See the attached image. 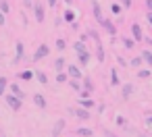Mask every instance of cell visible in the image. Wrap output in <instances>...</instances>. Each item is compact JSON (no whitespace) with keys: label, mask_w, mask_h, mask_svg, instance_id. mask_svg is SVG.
Returning a JSON list of instances; mask_svg holds the SVG:
<instances>
[{"label":"cell","mask_w":152,"mask_h":137,"mask_svg":"<svg viewBox=\"0 0 152 137\" xmlns=\"http://www.w3.org/2000/svg\"><path fill=\"white\" fill-rule=\"evenodd\" d=\"M65 2H67V4H71V2H73V0H65Z\"/></svg>","instance_id":"obj_42"},{"label":"cell","mask_w":152,"mask_h":137,"mask_svg":"<svg viewBox=\"0 0 152 137\" xmlns=\"http://www.w3.org/2000/svg\"><path fill=\"white\" fill-rule=\"evenodd\" d=\"M0 25H4V15L0 13Z\"/></svg>","instance_id":"obj_36"},{"label":"cell","mask_w":152,"mask_h":137,"mask_svg":"<svg viewBox=\"0 0 152 137\" xmlns=\"http://www.w3.org/2000/svg\"><path fill=\"white\" fill-rule=\"evenodd\" d=\"M77 135H83V137H92V129H77Z\"/></svg>","instance_id":"obj_19"},{"label":"cell","mask_w":152,"mask_h":137,"mask_svg":"<svg viewBox=\"0 0 152 137\" xmlns=\"http://www.w3.org/2000/svg\"><path fill=\"white\" fill-rule=\"evenodd\" d=\"M100 25H102V27L108 31V36H117V27H115V23H113V21H108V19H102V21H100Z\"/></svg>","instance_id":"obj_1"},{"label":"cell","mask_w":152,"mask_h":137,"mask_svg":"<svg viewBox=\"0 0 152 137\" xmlns=\"http://www.w3.org/2000/svg\"><path fill=\"white\" fill-rule=\"evenodd\" d=\"M13 94H15V96H17V98H19V100H21V98H23V91H21V89H19V87H17V85H13Z\"/></svg>","instance_id":"obj_23"},{"label":"cell","mask_w":152,"mask_h":137,"mask_svg":"<svg viewBox=\"0 0 152 137\" xmlns=\"http://www.w3.org/2000/svg\"><path fill=\"white\" fill-rule=\"evenodd\" d=\"M0 13H9V2H7V0H0Z\"/></svg>","instance_id":"obj_16"},{"label":"cell","mask_w":152,"mask_h":137,"mask_svg":"<svg viewBox=\"0 0 152 137\" xmlns=\"http://www.w3.org/2000/svg\"><path fill=\"white\" fill-rule=\"evenodd\" d=\"M56 48L58 50H65V40H56Z\"/></svg>","instance_id":"obj_29"},{"label":"cell","mask_w":152,"mask_h":137,"mask_svg":"<svg viewBox=\"0 0 152 137\" xmlns=\"http://www.w3.org/2000/svg\"><path fill=\"white\" fill-rule=\"evenodd\" d=\"M79 56V62H81V67H86L88 62H90V52L86 50V52H81V54H77Z\"/></svg>","instance_id":"obj_8"},{"label":"cell","mask_w":152,"mask_h":137,"mask_svg":"<svg viewBox=\"0 0 152 137\" xmlns=\"http://www.w3.org/2000/svg\"><path fill=\"white\" fill-rule=\"evenodd\" d=\"M21 79H31V73H29V71H25V73H21Z\"/></svg>","instance_id":"obj_32"},{"label":"cell","mask_w":152,"mask_h":137,"mask_svg":"<svg viewBox=\"0 0 152 137\" xmlns=\"http://www.w3.org/2000/svg\"><path fill=\"white\" fill-rule=\"evenodd\" d=\"M121 4H123L125 9H129V7H131V0H121Z\"/></svg>","instance_id":"obj_33"},{"label":"cell","mask_w":152,"mask_h":137,"mask_svg":"<svg viewBox=\"0 0 152 137\" xmlns=\"http://www.w3.org/2000/svg\"><path fill=\"white\" fill-rule=\"evenodd\" d=\"M73 48L77 50V54H81V52H86V46H83V42H75V44H73Z\"/></svg>","instance_id":"obj_14"},{"label":"cell","mask_w":152,"mask_h":137,"mask_svg":"<svg viewBox=\"0 0 152 137\" xmlns=\"http://www.w3.org/2000/svg\"><path fill=\"white\" fill-rule=\"evenodd\" d=\"M7 102H9V106H11V108H15V110H19V108H21V100H19L17 96H7Z\"/></svg>","instance_id":"obj_5"},{"label":"cell","mask_w":152,"mask_h":137,"mask_svg":"<svg viewBox=\"0 0 152 137\" xmlns=\"http://www.w3.org/2000/svg\"><path fill=\"white\" fill-rule=\"evenodd\" d=\"M54 67H56V71H58V73H63V69H65V58H56Z\"/></svg>","instance_id":"obj_12"},{"label":"cell","mask_w":152,"mask_h":137,"mask_svg":"<svg viewBox=\"0 0 152 137\" xmlns=\"http://www.w3.org/2000/svg\"><path fill=\"white\" fill-rule=\"evenodd\" d=\"M83 89H86V91H92V89H94V87H92V81H90V79H86V83H83Z\"/></svg>","instance_id":"obj_26"},{"label":"cell","mask_w":152,"mask_h":137,"mask_svg":"<svg viewBox=\"0 0 152 137\" xmlns=\"http://www.w3.org/2000/svg\"><path fill=\"white\" fill-rule=\"evenodd\" d=\"M137 75H140V77H142V79H146V77H150V71H140V73H137Z\"/></svg>","instance_id":"obj_30"},{"label":"cell","mask_w":152,"mask_h":137,"mask_svg":"<svg viewBox=\"0 0 152 137\" xmlns=\"http://www.w3.org/2000/svg\"><path fill=\"white\" fill-rule=\"evenodd\" d=\"M146 42H148V44H150V46H152V38H148V40H146Z\"/></svg>","instance_id":"obj_40"},{"label":"cell","mask_w":152,"mask_h":137,"mask_svg":"<svg viewBox=\"0 0 152 137\" xmlns=\"http://www.w3.org/2000/svg\"><path fill=\"white\" fill-rule=\"evenodd\" d=\"M67 71H69V75H71L73 79H79V77H81V71H79L77 67H73V65H71V67H69Z\"/></svg>","instance_id":"obj_9"},{"label":"cell","mask_w":152,"mask_h":137,"mask_svg":"<svg viewBox=\"0 0 152 137\" xmlns=\"http://www.w3.org/2000/svg\"><path fill=\"white\" fill-rule=\"evenodd\" d=\"M38 79H40V83H48V77L44 73H38Z\"/></svg>","instance_id":"obj_28"},{"label":"cell","mask_w":152,"mask_h":137,"mask_svg":"<svg viewBox=\"0 0 152 137\" xmlns=\"http://www.w3.org/2000/svg\"><path fill=\"white\" fill-rule=\"evenodd\" d=\"M94 17H96L98 23L104 19V17H102V7H100V2H94Z\"/></svg>","instance_id":"obj_6"},{"label":"cell","mask_w":152,"mask_h":137,"mask_svg":"<svg viewBox=\"0 0 152 137\" xmlns=\"http://www.w3.org/2000/svg\"><path fill=\"white\" fill-rule=\"evenodd\" d=\"M4 87H7V79H4V77H0V94L4 91Z\"/></svg>","instance_id":"obj_27"},{"label":"cell","mask_w":152,"mask_h":137,"mask_svg":"<svg viewBox=\"0 0 152 137\" xmlns=\"http://www.w3.org/2000/svg\"><path fill=\"white\" fill-rule=\"evenodd\" d=\"M23 2H25V7H34V4H31V0H23Z\"/></svg>","instance_id":"obj_37"},{"label":"cell","mask_w":152,"mask_h":137,"mask_svg":"<svg viewBox=\"0 0 152 137\" xmlns=\"http://www.w3.org/2000/svg\"><path fill=\"white\" fill-rule=\"evenodd\" d=\"M21 58H23V44L17 42V58L15 60H21Z\"/></svg>","instance_id":"obj_15"},{"label":"cell","mask_w":152,"mask_h":137,"mask_svg":"<svg viewBox=\"0 0 152 137\" xmlns=\"http://www.w3.org/2000/svg\"><path fill=\"white\" fill-rule=\"evenodd\" d=\"M142 60L152 67V52H150V50H144V52H142Z\"/></svg>","instance_id":"obj_10"},{"label":"cell","mask_w":152,"mask_h":137,"mask_svg":"<svg viewBox=\"0 0 152 137\" xmlns=\"http://www.w3.org/2000/svg\"><path fill=\"white\" fill-rule=\"evenodd\" d=\"M131 91H133V87H131V85H125V89H123V98H129Z\"/></svg>","instance_id":"obj_24"},{"label":"cell","mask_w":152,"mask_h":137,"mask_svg":"<svg viewBox=\"0 0 152 137\" xmlns=\"http://www.w3.org/2000/svg\"><path fill=\"white\" fill-rule=\"evenodd\" d=\"M146 9H148V13H152V0H146Z\"/></svg>","instance_id":"obj_34"},{"label":"cell","mask_w":152,"mask_h":137,"mask_svg":"<svg viewBox=\"0 0 152 137\" xmlns=\"http://www.w3.org/2000/svg\"><path fill=\"white\" fill-rule=\"evenodd\" d=\"M96 56H98V60H100V62L104 60V48H102V44H100V42H96Z\"/></svg>","instance_id":"obj_7"},{"label":"cell","mask_w":152,"mask_h":137,"mask_svg":"<svg viewBox=\"0 0 152 137\" xmlns=\"http://www.w3.org/2000/svg\"><path fill=\"white\" fill-rule=\"evenodd\" d=\"M34 13H36L38 23H42V21H44V7H42L40 2H36V4H34Z\"/></svg>","instance_id":"obj_3"},{"label":"cell","mask_w":152,"mask_h":137,"mask_svg":"<svg viewBox=\"0 0 152 137\" xmlns=\"http://www.w3.org/2000/svg\"><path fill=\"white\" fill-rule=\"evenodd\" d=\"M73 112H75L79 118H83V120H88V118H90V112H86V110H81V108H79V110H73Z\"/></svg>","instance_id":"obj_13"},{"label":"cell","mask_w":152,"mask_h":137,"mask_svg":"<svg viewBox=\"0 0 152 137\" xmlns=\"http://www.w3.org/2000/svg\"><path fill=\"white\" fill-rule=\"evenodd\" d=\"M110 81H113V85H119V75H117V69H113V73H110Z\"/></svg>","instance_id":"obj_18"},{"label":"cell","mask_w":152,"mask_h":137,"mask_svg":"<svg viewBox=\"0 0 152 137\" xmlns=\"http://www.w3.org/2000/svg\"><path fill=\"white\" fill-rule=\"evenodd\" d=\"M34 102L40 106V108H46V100H44V96H40V94H36L34 96Z\"/></svg>","instance_id":"obj_11"},{"label":"cell","mask_w":152,"mask_h":137,"mask_svg":"<svg viewBox=\"0 0 152 137\" xmlns=\"http://www.w3.org/2000/svg\"><path fill=\"white\" fill-rule=\"evenodd\" d=\"M110 11H113L115 15H119V13H121L123 9H121V4H113V7H110Z\"/></svg>","instance_id":"obj_25"},{"label":"cell","mask_w":152,"mask_h":137,"mask_svg":"<svg viewBox=\"0 0 152 137\" xmlns=\"http://www.w3.org/2000/svg\"><path fill=\"white\" fill-rule=\"evenodd\" d=\"M56 79L63 83V81H67V75H65V73H58V75H56Z\"/></svg>","instance_id":"obj_31"},{"label":"cell","mask_w":152,"mask_h":137,"mask_svg":"<svg viewBox=\"0 0 152 137\" xmlns=\"http://www.w3.org/2000/svg\"><path fill=\"white\" fill-rule=\"evenodd\" d=\"M106 137H115V135H113V133H106Z\"/></svg>","instance_id":"obj_41"},{"label":"cell","mask_w":152,"mask_h":137,"mask_svg":"<svg viewBox=\"0 0 152 137\" xmlns=\"http://www.w3.org/2000/svg\"><path fill=\"white\" fill-rule=\"evenodd\" d=\"M65 21L73 23V21H75V13H73V11H67V13H65Z\"/></svg>","instance_id":"obj_17"},{"label":"cell","mask_w":152,"mask_h":137,"mask_svg":"<svg viewBox=\"0 0 152 137\" xmlns=\"http://www.w3.org/2000/svg\"><path fill=\"white\" fill-rule=\"evenodd\" d=\"M131 36H133V40H135V42H142V40H144V33H142L140 23H133V25H131Z\"/></svg>","instance_id":"obj_2"},{"label":"cell","mask_w":152,"mask_h":137,"mask_svg":"<svg viewBox=\"0 0 152 137\" xmlns=\"http://www.w3.org/2000/svg\"><path fill=\"white\" fill-rule=\"evenodd\" d=\"M48 4L50 7H56V0H48Z\"/></svg>","instance_id":"obj_38"},{"label":"cell","mask_w":152,"mask_h":137,"mask_svg":"<svg viewBox=\"0 0 152 137\" xmlns=\"http://www.w3.org/2000/svg\"><path fill=\"white\" fill-rule=\"evenodd\" d=\"M71 87H73V89H81V87H79V83H77V81H71Z\"/></svg>","instance_id":"obj_35"},{"label":"cell","mask_w":152,"mask_h":137,"mask_svg":"<svg viewBox=\"0 0 152 137\" xmlns=\"http://www.w3.org/2000/svg\"><path fill=\"white\" fill-rule=\"evenodd\" d=\"M123 46H125L127 50H131V48H133V40H129V38H123Z\"/></svg>","instance_id":"obj_20"},{"label":"cell","mask_w":152,"mask_h":137,"mask_svg":"<svg viewBox=\"0 0 152 137\" xmlns=\"http://www.w3.org/2000/svg\"><path fill=\"white\" fill-rule=\"evenodd\" d=\"M46 54H48V46H46V44H42V46L36 50V54H34V60H40V58H44Z\"/></svg>","instance_id":"obj_4"},{"label":"cell","mask_w":152,"mask_h":137,"mask_svg":"<svg viewBox=\"0 0 152 137\" xmlns=\"http://www.w3.org/2000/svg\"><path fill=\"white\" fill-rule=\"evenodd\" d=\"M79 104H81L83 108H92V106H94V102H92V100H86V98H83V100H81Z\"/></svg>","instance_id":"obj_21"},{"label":"cell","mask_w":152,"mask_h":137,"mask_svg":"<svg viewBox=\"0 0 152 137\" xmlns=\"http://www.w3.org/2000/svg\"><path fill=\"white\" fill-rule=\"evenodd\" d=\"M142 62H144V60H142V56H135V58L131 60V67H140Z\"/></svg>","instance_id":"obj_22"},{"label":"cell","mask_w":152,"mask_h":137,"mask_svg":"<svg viewBox=\"0 0 152 137\" xmlns=\"http://www.w3.org/2000/svg\"><path fill=\"white\" fill-rule=\"evenodd\" d=\"M148 23L152 25V13H148Z\"/></svg>","instance_id":"obj_39"}]
</instances>
